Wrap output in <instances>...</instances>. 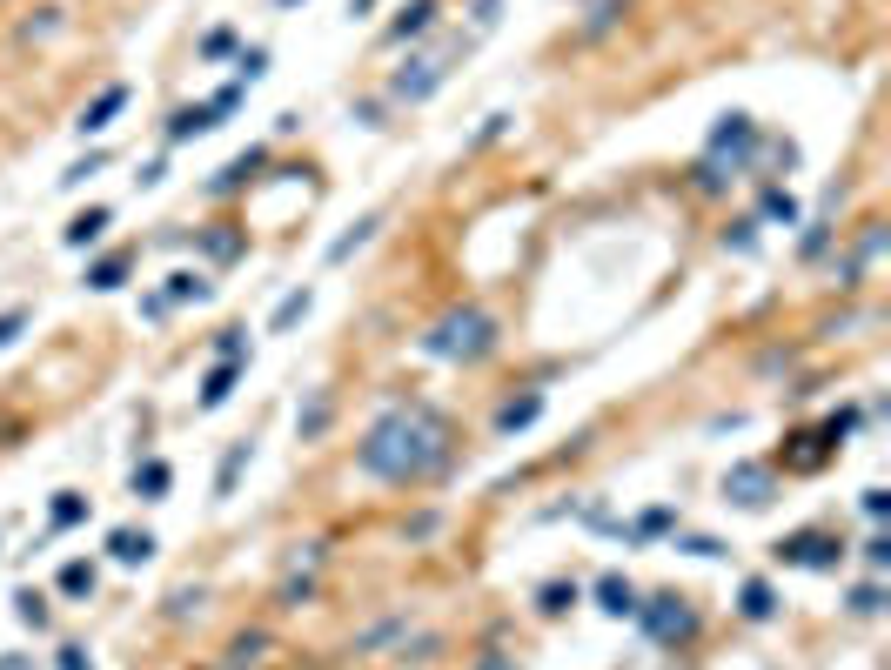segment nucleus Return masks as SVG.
<instances>
[{
  "label": "nucleus",
  "instance_id": "1",
  "mask_svg": "<svg viewBox=\"0 0 891 670\" xmlns=\"http://www.w3.org/2000/svg\"><path fill=\"white\" fill-rule=\"evenodd\" d=\"M362 469L369 476H382V483H423L429 469H443V456H449V429H443V416L436 409H389L369 436H362Z\"/></svg>",
  "mask_w": 891,
  "mask_h": 670
},
{
  "label": "nucleus",
  "instance_id": "2",
  "mask_svg": "<svg viewBox=\"0 0 891 670\" xmlns=\"http://www.w3.org/2000/svg\"><path fill=\"white\" fill-rule=\"evenodd\" d=\"M490 342H496V322L483 309H456V315H443L436 329L423 335V349L429 356H449V362H476V356H490Z\"/></svg>",
  "mask_w": 891,
  "mask_h": 670
},
{
  "label": "nucleus",
  "instance_id": "3",
  "mask_svg": "<svg viewBox=\"0 0 891 670\" xmlns=\"http://www.w3.org/2000/svg\"><path fill=\"white\" fill-rule=\"evenodd\" d=\"M778 563H798V570H831V563H838V543H831V536H818V530H798V536H784V543H778Z\"/></svg>",
  "mask_w": 891,
  "mask_h": 670
},
{
  "label": "nucleus",
  "instance_id": "4",
  "mask_svg": "<svg viewBox=\"0 0 891 670\" xmlns=\"http://www.w3.org/2000/svg\"><path fill=\"white\" fill-rule=\"evenodd\" d=\"M644 630H650V637H691L697 617L677 597H657V610H644Z\"/></svg>",
  "mask_w": 891,
  "mask_h": 670
},
{
  "label": "nucleus",
  "instance_id": "5",
  "mask_svg": "<svg viewBox=\"0 0 891 670\" xmlns=\"http://www.w3.org/2000/svg\"><path fill=\"white\" fill-rule=\"evenodd\" d=\"M764 490H771V469H751V463H744V469H731V476H724V496H737L744 510H758V503H771Z\"/></svg>",
  "mask_w": 891,
  "mask_h": 670
},
{
  "label": "nucleus",
  "instance_id": "6",
  "mask_svg": "<svg viewBox=\"0 0 891 670\" xmlns=\"http://www.w3.org/2000/svg\"><path fill=\"white\" fill-rule=\"evenodd\" d=\"M121 108H128V88L114 81V88H101V94H94V108L81 114V134H101V128H108V121H114Z\"/></svg>",
  "mask_w": 891,
  "mask_h": 670
},
{
  "label": "nucleus",
  "instance_id": "7",
  "mask_svg": "<svg viewBox=\"0 0 891 670\" xmlns=\"http://www.w3.org/2000/svg\"><path fill=\"white\" fill-rule=\"evenodd\" d=\"M597 610H610V617H630L637 610V590H630V577H597Z\"/></svg>",
  "mask_w": 891,
  "mask_h": 670
},
{
  "label": "nucleus",
  "instance_id": "8",
  "mask_svg": "<svg viewBox=\"0 0 891 670\" xmlns=\"http://www.w3.org/2000/svg\"><path fill=\"white\" fill-rule=\"evenodd\" d=\"M737 610H744L751 624H764V617L778 610V590H771V583H764V577H751V583H744V590H737Z\"/></svg>",
  "mask_w": 891,
  "mask_h": 670
},
{
  "label": "nucleus",
  "instance_id": "9",
  "mask_svg": "<svg viewBox=\"0 0 891 670\" xmlns=\"http://www.w3.org/2000/svg\"><path fill=\"white\" fill-rule=\"evenodd\" d=\"M108 550H114V563H148V557H155V536H148V530H114Z\"/></svg>",
  "mask_w": 891,
  "mask_h": 670
},
{
  "label": "nucleus",
  "instance_id": "10",
  "mask_svg": "<svg viewBox=\"0 0 891 670\" xmlns=\"http://www.w3.org/2000/svg\"><path fill=\"white\" fill-rule=\"evenodd\" d=\"M416 74H402L396 81V94L402 101H423V94H436V81H443V61H409Z\"/></svg>",
  "mask_w": 891,
  "mask_h": 670
},
{
  "label": "nucleus",
  "instance_id": "11",
  "mask_svg": "<svg viewBox=\"0 0 891 670\" xmlns=\"http://www.w3.org/2000/svg\"><path fill=\"white\" fill-rule=\"evenodd\" d=\"M215 121H222V114H215V101H208V108H181L175 121H168V141H188V134H208V128H215Z\"/></svg>",
  "mask_w": 891,
  "mask_h": 670
},
{
  "label": "nucleus",
  "instance_id": "12",
  "mask_svg": "<svg viewBox=\"0 0 891 670\" xmlns=\"http://www.w3.org/2000/svg\"><path fill=\"white\" fill-rule=\"evenodd\" d=\"M235 376H242V362H222V369H215V376L201 382V409H222V402L235 396Z\"/></svg>",
  "mask_w": 891,
  "mask_h": 670
},
{
  "label": "nucleus",
  "instance_id": "13",
  "mask_svg": "<svg viewBox=\"0 0 891 670\" xmlns=\"http://www.w3.org/2000/svg\"><path fill=\"white\" fill-rule=\"evenodd\" d=\"M101 228H108V208H88V215H74V222H67L61 242L67 248H88V242H101Z\"/></svg>",
  "mask_w": 891,
  "mask_h": 670
},
{
  "label": "nucleus",
  "instance_id": "14",
  "mask_svg": "<svg viewBox=\"0 0 891 670\" xmlns=\"http://www.w3.org/2000/svg\"><path fill=\"white\" fill-rule=\"evenodd\" d=\"M536 416H543V396H536V389H530V396H523V402H510V409L496 416V429H503V436H516V429H530Z\"/></svg>",
  "mask_w": 891,
  "mask_h": 670
},
{
  "label": "nucleus",
  "instance_id": "15",
  "mask_svg": "<svg viewBox=\"0 0 891 670\" xmlns=\"http://www.w3.org/2000/svg\"><path fill=\"white\" fill-rule=\"evenodd\" d=\"M429 21H436V0H409V7H402V21L389 27V34H396V41H409V34H423Z\"/></svg>",
  "mask_w": 891,
  "mask_h": 670
},
{
  "label": "nucleus",
  "instance_id": "16",
  "mask_svg": "<svg viewBox=\"0 0 891 670\" xmlns=\"http://www.w3.org/2000/svg\"><path fill=\"white\" fill-rule=\"evenodd\" d=\"M161 302H208V282L181 268V275H168V295H161Z\"/></svg>",
  "mask_w": 891,
  "mask_h": 670
},
{
  "label": "nucleus",
  "instance_id": "17",
  "mask_svg": "<svg viewBox=\"0 0 891 670\" xmlns=\"http://www.w3.org/2000/svg\"><path fill=\"white\" fill-rule=\"evenodd\" d=\"M744 141H751V121H744V114H724L717 134H711V148H744Z\"/></svg>",
  "mask_w": 891,
  "mask_h": 670
},
{
  "label": "nucleus",
  "instance_id": "18",
  "mask_svg": "<svg viewBox=\"0 0 891 670\" xmlns=\"http://www.w3.org/2000/svg\"><path fill=\"white\" fill-rule=\"evenodd\" d=\"M121 275H128V255H108L88 268V289H121Z\"/></svg>",
  "mask_w": 891,
  "mask_h": 670
},
{
  "label": "nucleus",
  "instance_id": "19",
  "mask_svg": "<svg viewBox=\"0 0 891 670\" xmlns=\"http://www.w3.org/2000/svg\"><path fill=\"white\" fill-rule=\"evenodd\" d=\"M168 490V463H141L134 469V496H161Z\"/></svg>",
  "mask_w": 891,
  "mask_h": 670
},
{
  "label": "nucleus",
  "instance_id": "20",
  "mask_svg": "<svg viewBox=\"0 0 891 670\" xmlns=\"http://www.w3.org/2000/svg\"><path fill=\"white\" fill-rule=\"evenodd\" d=\"M309 315V289H295V295H282V309H275V329H295Z\"/></svg>",
  "mask_w": 891,
  "mask_h": 670
},
{
  "label": "nucleus",
  "instance_id": "21",
  "mask_svg": "<svg viewBox=\"0 0 891 670\" xmlns=\"http://www.w3.org/2000/svg\"><path fill=\"white\" fill-rule=\"evenodd\" d=\"M61 590H67V597H88V590H94V570H88V563H67V570H61Z\"/></svg>",
  "mask_w": 891,
  "mask_h": 670
},
{
  "label": "nucleus",
  "instance_id": "22",
  "mask_svg": "<svg viewBox=\"0 0 891 670\" xmlns=\"http://www.w3.org/2000/svg\"><path fill=\"white\" fill-rule=\"evenodd\" d=\"M81 516H88V503H81V496H61V503H54V530H74Z\"/></svg>",
  "mask_w": 891,
  "mask_h": 670
},
{
  "label": "nucleus",
  "instance_id": "23",
  "mask_svg": "<svg viewBox=\"0 0 891 670\" xmlns=\"http://www.w3.org/2000/svg\"><path fill=\"white\" fill-rule=\"evenodd\" d=\"M242 463H248V443H242V449H228V463H222V476H215V490H222V496H228V490H235V476H242Z\"/></svg>",
  "mask_w": 891,
  "mask_h": 670
},
{
  "label": "nucleus",
  "instance_id": "24",
  "mask_svg": "<svg viewBox=\"0 0 891 670\" xmlns=\"http://www.w3.org/2000/svg\"><path fill=\"white\" fill-rule=\"evenodd\" d=\"M764 215H778V222L791 228V222H798V201H791V195H778V188H771V195H764Z\"/></svg>",
  "mask_w": 891,
  "mask_h": 670
},
{
  "label": "nucleus",
  "instance_id": "25",
  "mask_svg": "<svg viewBox=\"0 0 891 670\" xmlns=\"http://www.w3.org/2000/svg\"><path fill=\"white\" fill-rule=\"evenodd\" d=\"M563 603H577V583H543V610H563Z\"/></svg>",
  "mask_w": 891,
  "mask_h": 670
},
{
  "label": "nucleus",
  "instance_id": "26",
  "mask_svg": "<svg viewBox=\"0 0 891 670\" xmlns=\"http://www.w3.org/2000/svg\"><path fill=\"white\" fill-rule=\"evenodd\" d=\"M255 161H262V155H242V161H228V168H222V181H215V188H235V181H248V168H255Z\"/></svg>",
  "mask_w": 891,
  "mask_h": 670
},
{
  "label": "nucleus",
  "instance_id": "27",
  "mask_svg": "<svg viewBox=\"0 0 891 670\" xmlns=\"http://www.w3.org/2000/svg\"><path fill=\"white\" fill-rule=\"evenodd\" d=\"M21 329H27V309H7V315H0V349H7Z\"/></svg>",
  "mask_w": 891,
  "mask_h": 670
},
{
  "label": "nucleus",
  "instance_id": "28",
  "mask_svg": "<svg viewBox=\"0 0 891 670\" xmlns=\"http://www.w3.org/2000/svg\"><path fill=\"white\" fill-rule=\"evenodd\" d=\"M14 610H21L27 624H47V610H41V597H34V590H21V597H14Z\"/></svg>",
  "mask_w": 891,
  "mask_h": 670
},
{
  "label": "nucleus",
  "instance_id": "29",
  "mask_svg": "<svg viewBox=\"0 0 891 670\" xmlns=\"http://www.w3.org/2000/svg\"><path fill=\"white\" fill-rule=\"evenodd\" d=\"M262 67H268V54H262V47H248V54H242V88H248V81H262Z\"/></svg>",
  "mask_w": 891,
  "mask_h": 670
},
{
  "label": "nucleus",
  "instance_id": "30",
  "mask_svg": "<svg viewBox=\"0 0 891 670\" xmlns=\"http://www.w3.org/2000/svg\"><path fill=\"white\" fill-rule=\"evenodd\" d=\"M731 248H737V255H751V248H758V222H737V235H731Z\"/></svg>",
  "mask_w": 891,
  "mask_h": 670
},
{
  "label": "nucleus",
  "instance_id": "31",
  "mask_svg": "<svg viewBox=\"0 0 891 670\" xmlns=\"http://www.w3.org/2000/svg\"><path fill=\"white\" fill-rule=\"evenodd\" d=\"M878 603H885L878 597V583H858V590H851V610H878Z\"/></svg>",
  "mask_w": 891,
  "mask_h": 670
},
{
  "label": "nucleus",
  "instance_id": "32",
  "mask_svg": "<svg viewBox=\"0 0 891 670\" xmlns=\"http://www.w3.org/2000/svg\"><path fill=\"white\" fill-rule=\"evenodd\" d=\"M865 563H871V570H885V563H891V543H885V536H871V543H865Z\"/></svg>",
  "mask_w": 891,
  "mask_h": 670
},
{
  "label": "nucleus",
  "instance_id": "33",
  "mask_svg": "<svg viewBox=\"0 0 891 670\" xmlns=\"http://www.w3.org/2000/svg\"><path fill=\"white\" fill-rule=\"evenodd\" d=\"M61 670H88V650H81V644H67V650H61Z\"/></svg>",
  "mask_w": 891,
  "mask_h": 670
},
{
  "label": "nucleus",
  "instance_id": "34",
  "mask_svg": "<svg viewBox=\"0 0 891 670\" xmlns=\"http://www.w3.org/2000/svg\"><path fill=\"white\" fill-rule=\"evenodd\" d=\"M0 670H27V664H21V657H0Z\"/></svg>",
  "mask_w": 891,
  "mask_h": 670
},
{
  "label": "nucleus",
  "instance_id": "35",
  "mask_svg": "<svg viewBox=\"0 0 891 670\" xmlns=\"http://www.w3.org/2000/svg\"><path fill=\"white\" fill-rule=\"evenodd\" d=\"M275 7H295V0H275Z\"/></svg>",
  "mask_w": 891,
  "mask_h": 670
}]
</instances>
